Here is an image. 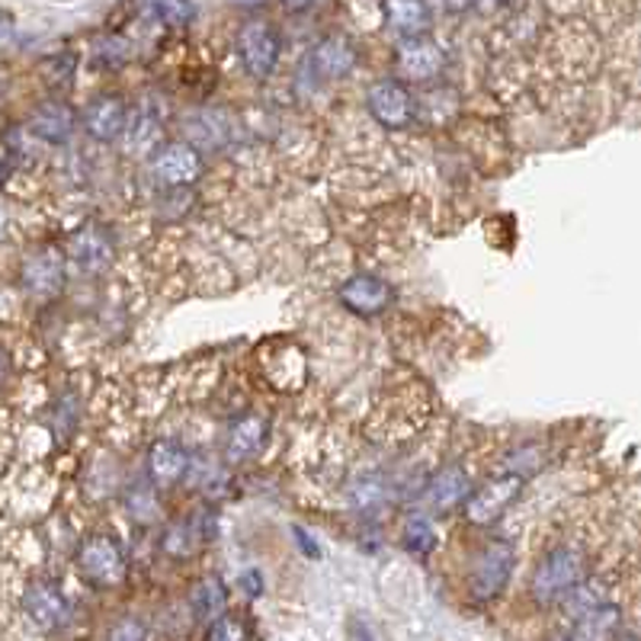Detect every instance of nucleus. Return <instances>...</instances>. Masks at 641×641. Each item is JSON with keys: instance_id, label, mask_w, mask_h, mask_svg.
Instances as JSON below:
<instances>
[{"instance_id": "f257e3e1", "label": "nucleus", "mask_w": 641, "mask_h": 641, "mask_svg": "<svg viewBox=\"0 0 641 641\" xmlns=\"http://www.w3.org/2000/svg\"><path fill=\"white\" fill-rule=\"evenodd\" d=\"M581 581H584V555L574 545H555L539 559L529 590L535 604L549 606L565 600L574 587H581Z\"/></svg>"}, {"instance_id": "f03ea898", "label": "nucleus", "mask_w": 641, "mask_h": 641, "mask_svg": "<svg viewBox=\"0 0 641 641\" xmlns=\"http://www.w3.org/2000/svg\"><path fill=\"white\" fill-rule=\"evenodd\" d=\"M125 555L119 549L113 535L107 532H93L80 542L77 549V574L97 587V590H113L125 581Z\"/></svg>"}, {"instance_id": "7ed1b4c3", "label": "nucleus", "mask_w": 641, "mask_h": 641, "mask_svg": "<svg viewBox=\"0 0 641 641\" xmlns=\"http://www.w3.org/2000/svg\"><path fill=\"white\" fill-rule=\"evenodd\" d=\"M517 565V549L507 542V539H494L488 542L475 562H472V574H468V587H472V597L488 604L494 597H500V590L507 587L510 574Z\"/></svg>"}, {"instance_id": "20e7f679", "label": "nucleus", "mask_w": 641, "mask_h": 641, "mask_svg": "<svg viewBox=\"0 0 641 641\" xmlns=\"http://www.w3.org/2000/svg\"><path fill=\"white\" fill-rule=\"evenodd\" d=\"M279 52H283V36L273 23L266 20H247L237 30V55L244 71L257 80L273 75V68L279 65Z\"/></svg>"}, {"instance_id": "39448f33", "label": "nucleus", "mask_w": 641, "mask_h": 641, "mask_svg": "<svg viewBox=\"0 0 641 641\" xmlns=\"http://www.w3.org/2000/svg\"><path fill=\"white\" fill-rule=\"evenodd\" d=\"M264 378L276 391H299L308 382V356L296 340H266L261 346Z\"/></svg>"}, {"instance_id": "423d86ee", "label": "nucleus", "mask_w": 641, "mask_h": 641, "mask_svg": "<svg viewBox=\"0 0 641 641\" xmlns=\"http://www.w3.org/2000/svg\"><path fill=\"white\" fill-rule=\"evenodd\" d=\"M520 490H523V478L513 472H504L465 497V517L478 527H488L510 510V504L520 497Z\"/></svg>"}, {"instance_id": "0eeeda50", "label": "nucleus", "mask_w": 641, "mask_h": 641, "mask_svg": "<svg viewBox=\"0 0 641 641\" xmlns=\"http://www.w3.org/2000/svg\"><path fill=\"white\" fill-rule=\"evenodd\" d=\"M152 177L154 184H161V187L167 189H184L189 184H196L199 180V174H202V157L196 148H189L184 139H177V142H164L152 157Z\"/></svg>"}, {"instance_id": "6e6552de", "label": "nucleus", "mask_w": 641, "mask_h": 641, "mask_svg": "<svg viewBox=\"0 0 641 641\" xmlns=\"http://www.w3.org/2000/svg\"><path fill=\"white\" fill-rule=\"evenodd\" d=\"M366 110L385 129H408L415 122V97L401 80H376L366 93Z\"/></svg>"}, {"instance_id": "1a4fd4ad", "label": "nucleus", "mask_w": 641, "mask_h": 641, "mask_svg": "<svg viewBox=\"0 0 641 641\" xmlns=\"http://www.w3.org/2000/svg\"><path fill=\"white\" fill-rule=\"evenodd\" d=\"M340 305L353 314H363V318H376L382 314L388 305L395 302V292L391 286L382 279V276H373V273H356L350 279H343L338 289Z\"/></svg>"}, {"instance_id": "9d476101", "label": "nucleus", "mask_w": 641, "mask_h": 641, "mask_svg": "<svg viewBox=\"0 0 641 641\" xmlns=\"http://www.w3.org/2000/svg\"><path fill=\"white\" fill-rule=\"evenodd\" d=\"M23 609H26V616L36 622L38 629H45V632H58L71 619L68 597L52 581H33L26 587V594H23Z\"/></svg>"}, {"instance_id": "9b49d317", "label": "nucleus", "mask_w": 641, "mask_h": 641, "mask_svg": "<svg viewBox=\"0 0 641 641\" xmlns=\"http://www.w3.org/2000/svg\"><path fill=\"white\" fill-rule=\"evenodd\" d=\"M398 71L408 80H433L446 68V52L436 38L415 36L398 42Z\"/></svg>"}, {"instance_id": "f8f14e48", "label": "nucleus", "mask_w": 641, "mask_h": 641, "mask_svg": "<svg viewBox=\"0 0 641 641\" xmlns=\"http://www.w3.org/2000/svg\"><path fill=\"white\" fill-rule=\"evenodd\" d=\"M125 125H129V107L115 93H103V97L90 100L87 110H84V132L93 142L110 145V142L125 135Z\"/></svg>"}, {"instance_id": "ddd939ff", "label": "nucleus", "mask_w": 641, "mask_h": 641, "mask_svg": "<svg viewBox=\"0 0 641 641\" xmlns=\"http://www.w3.org/2000/svg\"><path fill=\"white\" fill-rule=\"evenodd\" d=\"M472 494V482H468V472L462 465H443L436 468L427 485H423V504L433 510V513H450L458 504H465V497Z\"/></svg>"}, {"instance_id": "4468645a", "label": "nucleus", "mask_w": 641, "mask_h": 641, "mask_svg": "<svg viewBox=\"0 0 641 641\" xmlns=\"http://www.w3.org/2000/svg\"><path fill=\"white\" fill-rule=\"evenodd\" d=\"M68 254H71V264L80 273H103L107 266L113 264L115 244L103 225H84L71 234Z\"/></svg>"}, {"instance_id": "2eb2a0df", "label": "nucleus", "mask_w": 641, "mask_h": 641, "mask_svg": "<svg viewBox=\"0 0 641 641\" xmlns=\"http://www.w3.org/2000/svg\"><path fill=\"white\" fill-rule=\"evenodd\" d=\"M192 462H189V450L177 440H157L148 446L145 455V472L152 478V485L157 488H174L180 485L189 475Z\"/></svg>"}, {"instance_id": "dca6fc26", "label": "nucleus", "mask_w": 641, "mask_h": 641, "mask_svg": "<svg viewBox=\"0 0 641 641\" xmlns=\"http://www.w3.org/2000/svg\"><path fill=\"white\" fill-rule=\"evenodd\" d=\"M65 283V257L55 247H36L26 261H23V286L38 296L48 299L62 289Z\"/></svg>"}, {"instance_id": "f3484780", "label": "nucleus", "mask_w": 641, "mask_h": 641, "mask_svg": "<svg viewBox=\"0 0 641 641\" xmlns=\"http://www.w3.org/2000/svg\"><path fill=\"white\" fill-rule=\"evenodd\" d=\"M308 62H311V68L324 77V80H340V77H346L353 68H356L360 52H356V45H353L346 36L331 33V36L314 42Z\"/></svg>"}, {"instance_id": "a211bd4d", "label": "nucleus", "mask_w": 641, "mask_h": 641, "mask_svg": "<svg viewBox=\"0 0 641 641\" xmlns=\"http://www.w3.org/2000/svg\"><path fill=\"white\" fill-rule=\"evenodd\" d=\"M269 436V420L264 415L237 417L225 433V458L228 462H247L261 455Z\"/></svg>"}, {"instance_id": "6ab92c4d", "label": "nucleus", "mask_w": 641, "mask_h": 641, "mask_svg": "<svg viewBox=\"0 0 641 641\" xmlns=\"http://www.w3.org/2000/svg\"><path fill=\"white\" fill-rule=\"evenodd\" d=\"M30 129H33V135H38L48 145H65L75 135L77 113L62 100H45L30 115Z\"/></svg>"}, {"instance_id": "aec40b11", "label": "nucleus", "mask_w": 641, "mask_h": 641, "mask_svg": "<svg viewBox=\"0 0 641 641\" xmlns=\"http://www.w3.org/2000/svg\"><path fill=\"white\" fill-rule=\"evenodd\" d=\"M619 629H622V606L600 604L574 616L567 641H616Z\"/></svg>"}, {"instance_id": "412c9836", "label": "nucleus", "mask_w": 641, "mask_h": 641, "mask_svg": "<svg viewBox=\"0 0 641 641\" xmlns=\"http://www.w3.org/2000/svg\"><path fill=\"white\" fill-rule=\"evenodd\" d=\"M231 135V115L225 110H199L187 119V142L196 152H215L222 148Z\"/></svg>"}, {"instance_id": "4be33fe9", "label": "nucleus", "mask_w": 641, "mask_h": 641, "mask_svg": "<svg viewBox=\"0 0 641 641\" xmlns=\"http://www.w3.org/2000/svg\"><path fill=\"white\" fill-rule=\"evenodd\" d=\"M161 129H164V115L152 103H142L139 113L132 115V122L125 125V152L135 157L157 152L161 142Z\"/></svg>"}, {"instance_id": "5701e85b", "label": "nucleus", "mask_w": 641, "mask_h": 641, "mask_svg": "<svg viewBox=\"0 0 641 641\" xmlns=\"http://www.w3.org/2000/svg\"><path fill=\"white\" fill-rule=\"evenodd\" d=\"M189 606H192V616L202 619V622H215L219 616H225L228 590L225 584H222V577H219V574L199 577V581L192 584Z\"/></svg>"}, {"instance_id": "b1692460", "label": "nucleus", "mask_w": 641, "mask_h": 641, "mask_svg": "<svg viewBox=\"0 0 641 641\" xmlns=\"http://www.w3.org/2000/svg\"><path fill=\"white\" fill-rule=\"evenodd\" d=\"M385 20L395 33L405 38L423 36L430 26V7L423 3H385Z\"/></svg>"}, {"instance_id": "393cba45", "label": "nucleus", "mask_w": 641, "mask_h": 641, "mask_svg": "<svg viewBox=\"0 0 641 641\" xmlns=\"http://www.w3.org/2000/svg\"><path fill=\"white\" fill-rule=\"evenodd\" d=\"M199 542H206V535L192 527V523H174V527L164 532V542H161V545H164L167 555L184 559V555H192V552H196Z\"/></svg>"}, {"instance_id": "a878e982", "label": "nucleus", "mask_w": 641, "mask_h": 641, "mask_svg": "<svg viewBox=\"0 0 641 641\" xmlns=\"http://www.w3.org/2000/svg\"><path fill=\"white\" fill-rule=\"evenodd\" d=\"M125 510H129V517L135 520V523H154L157 520V513H161V504H157V497H154V488L148 485H135V488L125 494Z\"/></svg>"}, {"instance_id": "bb28decb", "label": "nucleus", "mask_w": 641, "mask_h": 641, "mask_svg": "<svg viewBox=\"0 0 641 641\" xmlns=\"http://www.w3.org/2000/svg\"><path fill=\"white\" fill-rule=\"evenodd\" d=\"M405 545L415 555H430L436 549V532H433V527L423 517H411L405 523Z\"/></svg>"}, {"instance_id": "cd10ccee", "label": "nucleus", "mask_w": 641, "mask_h": 641, "mask_svg": "<svg viewBox=\"0 0 641 641\" xmlns=\"http://www.w3.org/2000/svg\"><path fill=\"white\" fill-rule=\"evenodd\" d=\"M209 641H254V636L244 619L219 616L215 622H209Z\"/></svg>"}, {"instance_id": "c85d7f7f", "label": "nucleus", "mask_w": 641, "mask_h": 641, "mask_svg": "<svg viewBox=\"0 0 641 641\" xmlns=\"http://www.w3.org/2000/svg\"><path fill=\"white\" fill-rule=\"evenodd\" d=\"M107 641H148V629H145V622H142V619H135V616H122L119 622H113L110 639Z\"/></svg>"}, {"instance_id": "c756f323", "label": "nucleus", "mask_w": 641, "mask_h": 641, "mask_svg": "<svg viewBox=\"0 0 641 641\" xmlns=\"http://www.w3.org/2000/svg\"><path fill=\"white\" fill-rule=\"evenodd\" d=\"M192 7L189 3H157L154 7V16H161L167 26H187L189 20H192Z\"/></svg>"}, {"instance_id": "7c9ffc66", "label": "nucleus", "mask_w": 641, "mask_h": 641, "mask_svg": "<svg viewBox=\"0 0 641 641\" xmlns=\"http://www.w3.org/2000/svg\"><path fill=\"white\" fill-rule=\"evenodd\" d=\"M346 641H378V639H376V632H373V626H369L366 619L353 616V619H350V626H346Z\"/></svg>"}, {"instance_id": "2f4dec72", "label": "nucleus", "mask_w": 641, "mask_h": 641, "mask_svg": "<svg viewBox=\"0 0 641 641\" xmlns=\"http://www.w3.org/2000/svg\"><path fill=\"white\" fill-rule=\"evenodd\" d=\"M241 587H244L251 597H261V594H264V577H261V571H247V574L241 577Z\"/></svg>"}, {"instance_id": "473e14b6", "label": "nucleus", "mask_w": 641, "mask_h": 641, "mask_svg": "<svg viewBox=\"0 0 641 641\" xmlns=\"http://www.w3.org/2000/svg\"><path fill=\"white\" fill-rule=\"evenodd\" d=\"M13 38H16V26H13V20H10V16H0V48L13 45Z\"/></svg>"}, {"instance_id": "72a5a7b5", "label": "nucleus", "mask_w": 641, "mask_h": 641, "mask_svg": "<svg viewBox=\"0 0 641 641\" xmlns=\"http://www.w3.org/2000/svg\"><path fill=\"white\" fill-rule=\"evenodd\" d=\"M3 373H7V360H3V353H0V378H3Z\"/></svg>"}, {"instance_id": "f704fd0d", "label": "nucleus", "mask_w": 641, "mask_h": 641, "mask_svg": "<svg viewBox=\"0 0 641 641\" xmlns=\"http://www.w3.org/2000/svg\"><path fill=\"white\" fill-rule=\"evenodd\" d=\"M626 641H636V639H626Z\"/></svg>"}]
</instances>
